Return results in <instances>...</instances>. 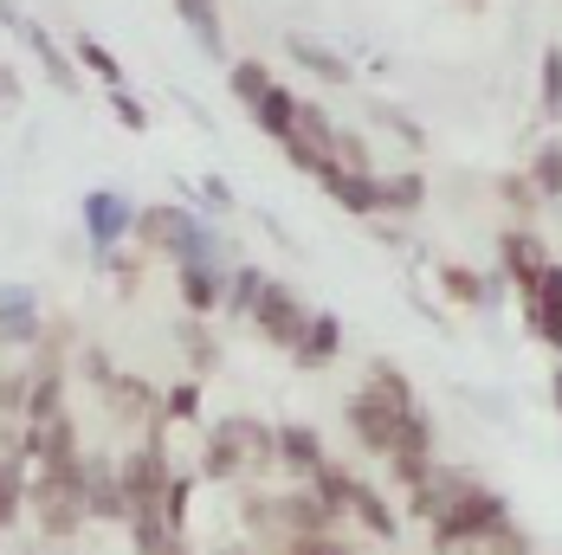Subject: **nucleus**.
Returning a JSON list of instances; mask_svg holds the SVG:
<instances>
[{
    "label": "nucleus",
    "mask_w": 562,
    "mask_h": 555,
    "mask_svg": "<svg viewBox=\"0 0 562 555\" xmlns=\"http://www.w3.org/2000/svg\"><path fill=\"white\" fill-rule=\"evenodd\" d=\"M259 291H266V272H259V265H233V272H226V297H221V310H226V317H252Z\"/></svg>",
    "instance_id": "5701e85b"
},
{
    "label": "nucleus",
    "mask_w": 562,
    "mask_h": 555,
    "mask_svg": "<svg viewBox=\"0 0 562 555\" xmlns=\"http://www.w3.org/2000/svg\"><path fill=\"white\" fill-rule=\"evenodd\" d=\"M181 7V20H188V33L207 46V58H226V33H221V7L214 0H175Z\"/></svg>",
    "instance_id": "4be33fe9"
},
{
    "label": "nucleus",
    "mask_w": 562,
    "mask_h": 555,
    "mask_svg": "<svg viewBox=\"0 0 562 555\" xmlns=\"http://www.w3.org/2000/svg\"><path fill=\"white\" fill-rule=\"evenodd\" d=\"M272 472H279V427L252 420V414L214 420V433L201 440V465H194L201 485H252V478H272Z\"/></svg>",
    "instance_id": "7ed1b4c3"
},
{
    "label": "nucleus",
    "mask_w": 562,
    "mask_h": 555,
    "mask_svg": "<svg viewBox=\"0 0 562 555\" xmlns=\"http://www.w3.org/2000/svg\"><path fill=\"white\" fill-rule=\"evenodd\" d=\"M407 510L427 523V543L440 555L479 550V543L510 530V503L492 485H479L472 472H459V465H427L407 485Z\"/></svg>",
    "instance_id": "f257e3e1"
},
{
    "label": "nucleus",
    "mask_w": 562,
    "mask_h": 555,
    "mask_svg": "<svg viewBox=\"0 0 562 555\" xmlns=\"http://www.w3.org/2000/svg\"><path fill=\"white\" fill-rule=\"evenodd\" d=\"M246 324H259V336L272 342V349H297L304 342V324H311V310H304V297L291 291V284H279V278H266V291H259V304H252V317Z\"/></svg>",
    "instance_id": "6e6552de"
},
{
    "label": "nucleus",
    "mask_w": 562,
    "mask_h": 555,
    "mask_svg": "<svg viewBox=\"0 0 562 555\" xmlns=\"http://www.w3.org/2000/svg\"><path fill=\"white\" fill-rule=\"evenodd\" d=\"M201 194H207V201H214L221 214H233V188H226L221 174H207V181H201Z\"/></svg>",
    "instance_id": "72a5a7b5"
},
{
    "label": "nucleus",
    "mask_w": 562,
    "mask_h": 555,
    "mask_svg": "<svg viewBox=\"0 0 562 555\" xmlns=\"http://www.w3.org/2000/svg\"><path fill=\"white\" fill-rule=\"evenodd\" d=\"M291 355H297L304 369H330V362L342 355V324L330 317V310H311V324H304V342H297Z\"/></svg>",
    "instance_id": "a211bd4d"
},
{
    "label": "nucleus",
    "mask_w": 562,
    "mask_h": 555,
    "mask_svg": "<svg viewBox=\"0 0 562 555\" xmlns=\"http://www.w3.org/2000/svg\"><path fill=\"white\" fill-rule=\"evenodd\" d=\"M0 104L20 111V78H13V65H0Z\"/></svg>",
    "instance_id": "f704fd0d"
},
{
    "label": "nucleus",
    "mask_w": 562,
    "mask_h": 555,
    "mask_svg": "<svg viewBox=\"0 0 562 555\" xmlns=\"http://www.w3.org/2000/svg\"><path fill=\"white\" fill-rule=\"evenodd\" d=\"M342 414H349L356 445L375 452V458H434V427H427V414L414 400V382L389 362L369 369V382L349 394Z\"/></svg>",
    "instance_id": "f03ea898"
},
{
    "label": "nucleus",
    "mask_w": 562,
    "mask_h": 555,
    "mask_svg": "<svg viewBox=\"0 0 562 555\" xmlns=\"http://www.w3.org/2000/svg\"><path fill=\"white\" fill-rule=\"evenodd\" d=\"M317 465H324V440H317L311 427L284 420V427H279V472L291 478V485H304V478H311Z\"/></svg>",
    "instance_id": "dca6fc26"
},
{
    "label": "nucleus",
    "mask_w": 562,
    "mask_h": 555,
    "mask_svg": "<svg viewBox=\"0 0 562 555\" xmlns=\"http://www.w3.org/2000/svg\"><path fill=\"white\" fill-rule=\"evenodd\" d=\"M375 194H382V220H414L427 207V174L420 168H375Z\"/></svg>",
    "instance_id": "2eb2a0df"
},
{
    "label": "nucleus",
    "mask_w": 562,
    "mask_h": 555,
    "mask_svg": "<svg viewBox=\"0 0 562 555\" xmlns=\"http://www.w3.org/2000/svg\"><path fill=\"white\" fill-rule=\"evenodd\" d=\"M498 272L517 284V297H530L537 278L550 272V246H543L530 226H505V233H498Z\"/></svg>",
    "instance_id": "1a4fd4ad"
},
{
    "label": "nucleus",
    "mask_w": 562,
    "mask_h": 555,
    "mask_svg": "<svg viewBox=\"0 0 562 555\" xmlns=\"http://www.w3.org/2000/svg\"><path fill=\"white\" fill-rule=\"evenodd\" d=\"M272 84H279V78H272V65H266V58H233V65H226V91H233L246 111H252Z\"/></svg>",
    "instance_id": "6ab92c4d"
},
{
    "label": "nucleus",
    "mask_w": 562,
    "mask_h": 555,
    "mask_svg": "<svg viewBox=\"0 0 562 555\" xmlns=\"http://www.w3.org/2000/svg\"><path fill=\"white\" fill-rule=\"evenodd\" d=\"M537 91H543V116L557 123V116H562V46L543 53V84H537Z\"/></svg>",
    "instance_id": "c85d7f7f"
},
{
    "label": "nucleus",
    "mask_w": 562,
    "mask_h": 555,
    "mask_svg": "<svg viewBox=\"0 0 562 555\" xmlns=\"http://www.w3.org/2000/svg\"><path fill=\"white\" fill-rule=\"evenodd\" d=\"M291 58H297L304 71H317L324 84H349V78H356V71H349V65H342L324 39H304V33H291Z\"/></svg>",
    "instance_id": "412c9836"
},
{
    "label": "nucleus",
    "mask_w": 562,
    "mask_h": 555,
    "mask_svg": "<svg viewBox=\"0 0 562 555\" xmlns=\"http://www.w3.org/2000/svg\"><path fill=\"white\" fill-rule=\"evenodd\" d=\"M311 485L330 498V510H337V523H356L362 536H375V543H394L401 536V517H394V503L362 478V472H349V465H337V458H324L317 472H311Z\"/></svg>",
    "instance_id": "39448f33"
},
{
    "label": "nucleus",
    "mask_w": 562,
    "mask_h": 555,
    "mask_svg": "<svg viewBox=\"0 0 562 555\" xmlns=\"http://www.w3.org/2000/svg\"><path fill=\"white\" fill-rule=\"evenodd\" d=\"M297 104H304V98H297V91H284V84H272V91H266V98H259V104H252V123H259V129H266V136H272V143H284V129H291V116H297Z\"/></svg>",
    "instance_id": "aec40b11"
},
{
    "label": "nucleus",
    "mask_w": 562,
    "mask_h": 555,
    "mask_svg": "<svg viewBox=\"0 0 562 555\" xmlns=\"http://www.w3.org/2000/svg\"><path fill=\"white\" fill-rule=\"evenodd\" d=\"M26 510V465H0V530Z\"/></svg>",
    "instance_id": "cd10ccee"
},
{
    "label": "nucleus",
    "mask_w": 562,
    "mask_h": 555,
    "mask_svg": "<svg viewBox=\"0 0 562 555\" xmlns=\"http://www.w3.org/2000/svg\"><path fill=\"white\" fill-rule=\"evenodd\" d=\"M498 194H505L510 207H517V220L543 207V201H537V188H530V174H498Z\"/></svg>",
    "instance_id": "7c9ffc66"
},
{
    "label": "nucleus",
    "mask_w": 562,
    "mask_h": 555,
    "mask_svg": "<svg viewBox=\"0 0 562 555\" xmlns=\"http://www.w3.org/2000/svg\"><path fill=\"white\" fill-rule=\"evenodd\" d=\"M440 291H447L452 304H465V310H479L492 297V284L472 272V265H440Z\"/></svg>",
    "instance_id": "393cba45"
},
{
    "label": "nucleus",
    "mask_w": 562,
    "mask_h": 555,
    "mask_svg": "<svg viewBox=\"0 0 562 555\" xmlns=\"http://www.w3.org/2000/svg\"><path fill=\"white\" fill-rule=\"evenodd\" d=\"M524 304V317H530V336L543 342V349H557L562 355V265L550 259V272L537 278V291L530 297H517Z\"/></svg>",
    "instance_id": "9b49d317"
},
{
    "label": "nucleus",
    "mask_w": 562,
    "mask_h": 555,
    "mask_svg": "<svg viewBox=\"0 0 562 555\" xmlns=\"http://www.w3.org/2000/svg\"><path fill=\"white\" fill-rule=\"evenodd\" d=\"M40 336H46V317H40V297H33L26 284H0V349H7V342L33 349Z\"/></svg>",
    "instance_id": "4468645a"
},
{
    "label": "nucleus",
    "mask_w": 562,
    "mask_h": 555,
    "mask_svg": "<svg viewBox=\"0 0 562 555\" xmlns=\"http://www.w3.org/2000/svg\"><path fill=\"white\" fill-rule=\"evenodd\" d=\"M71 53H78V71H91L98 84H111V91L123 84V65L111 58V46H104V39H91V33H85V39H78Z\"/></svg>",
    "instance_id": "a878e982"
},
{
    "label": "nucleus",
    "mask_w": 562,
    "mask_h": 555,
    "mask_svg": "<svg viewBox=\"0 0 562 555\" xmlns=\"http://www.w3.org/2000/svg\"><path fill=\"white\" fill-rule=\"evenodd\" d=\"M279 555H356V543H342L337 530H311V536H284Z\"/></svg>",
    "instance_id": "bb28decb"
},
{
    "label": "nucleus",
    "mask_w": 562,
    "mask_h": 555,
    "mask_svg": "<svg viewBox=\"0 0 562 555\" xmlns=\"http://www.w3.org/2000/svg\"><path fill=\"white\" fill-rule=\"evenodd\" d=\"M188 355H194V375H214L221 369V342L201 330H188Z\"/></svg>",
    "instance_id": "2f4dec72"
},
{
    "label": "nucleus",
    "mask_w": 562,
    "mask_h": 555,
    "mask_svg": "<svg viewBox=\"0 0 562 555\" xmlns=\"http://www.w3.org/2000/svg\"><path fill=\"white\" fill-rule=\"evenodd\" d=\"M337 129L342 123H330L324 104H297L291 129H284V156H291V168H304V174L337 168Z\"/></svg>",
    "instance_id": "0eeeda50"
},
{
    "label": "nucleus",
    "mask_w": 562,
    "mask_h": 555,
    "mask_svg": "<svg viewBox=\"0 0 562 555\" xmlns=\"http://www.w3.org/2000/svg\"><path fill=\"white\" fill-rule=\"evenodd\" d=\"M111 111H116V123H123V129H149V111H143V98H130L123 84L111 91Z\"/></svg>",
    "instance_id": "473e14b6"
},
{
    "label": "nucleus",
    "mask_w": 562,
    "mask_h": 555,
    "mask_svg": "<svg viewBox=\"0 0 562 555\" xmlns=\"http://www.w3.org/2000/svg\"><path fill=\"white\" fill-rule=\"evenodd\" d=\"M226 272L233 265H175V297H181V310L188 317H214L221 310V297H226Z\"/></svg>",
    "instance_id": "ddd939ff"
},
{
    "label": "nucleus",
    "mask_w": 562,
    "mask_h": 555,
    "mask_svg": "<svg viewBox=\"0 0 562 555\" xmlns=\"http://www.w3.org/2000/svg\"><path fill=\"white\" fill-rule=\"evenodd\" d=\"M201 414V382H175L162 394V420H194Z\"/></svg>",
    "instance_id": "c756f323"
},
{
    "label": "nucleus",
    "mask_w": 562,
    "mask_h": 555,
    "mask_svg": "<svg viewBox=\"0 0 562 555\" xmlns=\"http://www.w3.org/2000/svg\"><path fill=\"white\" fill-rule=\"evenodd\" d=\"M85 375H91V388H98V400L111 407V420H123V427H136V433H156L162 427V394L149 388L143 375H130V369H111V362H85Z\"/></svg>",
    "instance_id": "423d86ee"
},
{
    "label": "nucleus",
    "mask_w": 562,
    "mask_h": 555,
    "mask_svg": "<svg viewBox=\"0 0 562 555\" xmlns=\"http://www.w3.org/2000/svg\"><path fill=\"white\" fill-rule=\"evenodd\" d=\"M530 188H537V201H562V143H543L537 156H530Z\"/></svg>",
    "instance_id": "b1692460"
},
{
    "label": "nucleus",
    "mask_w": 562,
    "mask_h": 555,
    "mask_svg": "<svg viewBox=\"0 0 562 555\" xmlns=\"http://www.w3.org/2000/svg\"><path fill=\"white\" fill-rule=\"evenodd\" d=\"M221 555H259V550H221Z\"/></svg>",
    "instance_id": "4c0bfd02"
},
{
    "label": "nucleus",
    "mask_w": 562,
    "mask_h": 555,
    "mask_svg": "<svg viewBox=\"0 0 562 555\" xmlns=\"http://www.w3.org/2000/svg\"><path fill=\"white\" fill-rule=\"evenodd\" d=\"M20 39L33 46V58L46 65V78H53V84L65 91V98H71V91L85 84V71H78V58H71V53H58V46H53V33H46L40 20H26V26H20Z\"/></svg>",
    "instance_id": "f3484780"
},
{
    "label": "nucleus",
    "mask_w": 562,
    "mask_h": 555,
    "mask_svg": "<svg viewBox=\"0 0 562 555\" xmlns=\"http://www.w3.org/2000/svg\"><path fill=\"white\" fill-rule=\"evenodd\" d=\"M26 517L46 543H71L91 523L85 498V458L78 465H26Z\"/></svg>",
    "instance_id": "20e7f679"
},
{
    "label": "nucleus",
    "mask_w": 562,
    "mask_h": 555,
    "mask_svg": "<svg viewBox=\"0 0 562 555\" xmlns=\"http://www.w3.org/2000/svg\"><path fill=\"white\" fill-rule=\"evenodd\" d=\"M459 7H465V13H479V7H485V0H459Z\"/></svg>",
    "instance_id": "e433bc0d"
},
{
    "label": "nucleus",
    "mask_w": 562,
    "mask_h": 555,
    "mask_svg": "<svg viewBox=\"0 0 562 555\" xmlns=\"http://www.w3.org/2000/svg\"><path fill=\"white\" fill-rule=\"evenodd\" d=\"M317 181H324V194L337 201L342 214H356V220H382V194H375V168H324Z\"/></svg>",
    "instance_id": "f8f14e48"
},
{
    "label": "nucleus",
    "mask_w": 562,
    "mask_h": 555,
    "mask_svg": "<svg viewBox=\"0 0 562 555\" xmlns=\"http://www.w3.org/2000/svg\"><path fill=\"white\" fill-rule=\"evenodd\" d=\"M130 220H136V201L130 194H116V188H91L85 194V239L98 252H116L130 239Z\"/></svg>",
    "instance_id": "9d476101"
},
{
    "label": "nucleus",
    "mask_w": 562,
    "mask_h": 555,
    "mask_svg": "<svg viewBox=\"0 0 562 555\" xmlns=\"http://www.w3.org/2000/svg\"><path fill=\"white\" fill-rule=\"evenodd\" d=\"M550 400H557V414H562V369L550 375Z\"/></svg>",
    "instance_id": "c9c22d12"
}]
</instances>
